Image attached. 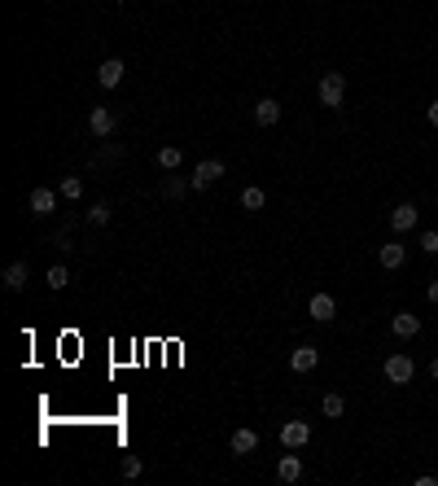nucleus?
Here are the masks:
<instances>
[{"label":"nucleus","mask_w":438,"mask_h":486,"mask_svg":"<svg viewBox=\"0 0 438 486\" xmlns=\"http://www.w3.org/2000/svg\"><path fill=\"white\" fill-rule=\"evenodd\" d=\"M184 188H188V184L180 180V175H171V171L162 175V197H184Z\"/></svg>","instance_id":"obj_19"},{"label":"nucleus","mask_w":438,"mask_h":486,"mask_svg":"<svg viewBox=\"0 0 438 486\" xmlns=\"http://www.w3.org/2000/svg\"><path fill=\"white\" fill-rule=\"evenodd\" d=\"M27 206H31V215H35V219H49V215H53V206H57V193H53V188H35Z\"/></svg>","instance_id":"obj_7"},{"label":"nucleus","mask_w":438,"mask_h":486,"mask_svg":"<svg viewBox=\"0 0 438 486\" xmlns=\"http://www.w3.org/2000/svg\"><path fill=\"white\" fill-rule=\"evenodd\" d=\"M307 316H311V320H320V324H329V320L338 316L333 294H311V302H307Z\"/></svg>","instance_id":"obj_3"},{"label":"nucleus","mask_w":438,"mask_h":486,"mask_svg":"<svg viewBox=\"0 0 438 486\" xmlns=\"http://www.w3.org/2000/svg\"><path fill=\"white\" fill-rule=\"evenodd\" d=\"M62 197L79 201V197H84V180H79V175H66V180H62Z\"/></svg>","instance_id":"obj_20"},{"label":"nucleus","mask_w":438,"mask_h":486,"mask_svg":"<svg viewBox=\"0 0 438 486\" xmlns=\"http://www.w3.org/2000/svg\"><path fill=\"white\" fill-rule=\"evenodd\" d=\"M123 70H127V66L118 62V57H110V62L97 66V84H101V88H118V84H123Z\"/></svg>","instance_id":"obj_8"},{"label":"nucleus","mask_w":438,"mask_h":486,"mask_svg":"<svg viewBox=\"0 0 438 486\" xmlns=\"http://www.w3.org/2000/svg\"><path fill=\"white\" fill-rule=\"evenodd\" d=\"M430 377H434V382H438V355H434V360H430Z\"/></svg>","instance_id":"obj_29"},{"label":"nucleus","mask_w":438,"mask_h":486,"mask_svg":"<svg viewBox=\"0 0 438 486\" xmlns=\"http://www.w3.org/2000/svg\"><path fill=\"white\" fill-rule=\"evenodd\" d=\"M84 219L92 223V228H105V223H110V201H97V206H92Z\"/></svg>","instance_id":"obj_18"},{"label":"nucleus","mask_w":438,"mask_h":486,"mask_svg":"<svg viewBox=\"0 0 438 486\" xmlns=\"http://www.w3.org/2000/svg\"><path fill=\"white\" fill-rule=\"evenodd\" d=\"M425 118H430V123L438 127V101H430V110H425Z\"/></svg>","instance_id":"obj_28"},{"label":"nucleus","mask_w":438,"mask_h":486,"mask_svg":"<svg viewBox=\"0 0 438 486\" xmlns=\"http://www.w3.org/2000/svg\"><path fill=\"white\" fill-rule=\"evenodd\" d=\"M263 201H267L263 188H245V193H241V206H245V210H263Z\"/></svg>","instance_id":"obj_23"},{"label":"nucleus","mask_w":438,"mask_h":486,"mask_svg":"<svg viewBox=\"0 0 438 486\" xmlns=\"http://www.w3.org/2000/svg\"><path fill=\"white\" fill-rule=\"evenodd\" d=\"M276 478H281V482H298V478H303V460H298V456H281Z\"/></svg>","instance_id":"obj_16"},{"label":"nucleus","mask_w":438,"mask_h":486,"mask_svg":"<svg viewBox=\"0 0 438 486\" xmlns=\"http://www.w3.org/2000/svg\"><path fill=\"white\" fill-rule=\"evenodd\" d=\"M425 298H430V302H438V280H430V285H425Z\"/></svg>","instance_id":"obj_27"},{"label":"nucleus","mask_w":438,"mask_h":486,"mask_svg":"<svg viewBox=\"0 0 438 486\" xmlns=\"http://www.w3.org/2000/svg\"><path fill=\"white\" fill-rule=\"evenodd\" d=\"M88 127H92V136H110V132H114V110L97 105V110L88 114Z\"/></svg>","instance_id":"obj_11"},{"label":"nucleus","mask_w":438,"mask_h":486,"mask_svg":"<svg viewBox=\"0 0 438 486\" xmlns=\"http://www.w3.org/2000/svg\"><path fill=\"white\" fill-rule=\"evenodd\" d=\"M421 250H425V254H438V232H434V228L421 232Z\"/></svg>","instance_id":"obj_25"},{"label":"nucleus","mask_w":438,"mask_h":486,"mask_svg":"<svg viewBox=\"0 0 438 486\" xmlns=\"http://www.w3.org/2000/svg\"><path fill=\"white\" fill-rule=\"evenodd\" d=\"M276 118H281V101L263 97V101L254 105V123H259V127H272V123H276Z\"/></svg>","instance_id":"obj_14"},{"label":"nucleus","mask_w":438,"mask_h":486,"mask_svg":"<svg viewBox=\"0 0 438 486\" xmlns=\"http://www.w3.org/2000/svg\"><path fill=\"white\" fill-rule=\"evenodd\" d=\"M153 158H158V167H162V171H175V167H180V149H175V145H162L158 153H153Z\"/></svg>","instance_id":"obj_17"},{"label":"nucleus","mask_w":438,"mask_h":486,"mask_svg":"<svg viewBox=\"0 0 438 486\" xmlns=\"http://www.w3.org/2000/svg\"><path fill=\"white\" fill-rule=\"evenodd\" d=\"M417 219H421V210L412 206V201H404V206L390 210V228H395V232H412V228H417Z\"/></svg>","instance_id":"obj_4"},{"label":"nucleus","mask_w":438,"mask_h":486,"mask_svg":"<svg viewBox=\"0 0 438 486\" xmlns=\"http://www.w3.org/2000/svg\"><path fill=\"white\" fill-rule=\"evenodd\" d=\"M53 245H57V250H62V254H70V250H75V241H70V232H66V228L53 236Z\"/></svg>","instance_id":"obj_26"},{"label":"nucleus","mask_w":438,"mask_h":486,"mask_svg":"<svg viewBox=\"0 0 438 486\" xmlns=\"http://www.w3.org/2000/svg\"><path fill=\"white\" fill-rule=\"evenodd\" d=\"M5 289H9V294H22V289H27V263H22V258L5 267Z\"/></svg>","instance_id":"obj_13"},{"label":"nucleus","mask_w":438,"mask_h":486,"mask_svg":"<svg viewBox=\"0 0 438 486\" xmlns=\"http://www.w3.org/2000/svg\"><path fill=\"white\" fill-rule=\"evenodd\" d=\"M316 364H320V351H316V346H298V351L289 355V368L294 373H311Z\"/></svg>","instance_id":"obj_9"},{"label":"nucleus","mask_w":438,"mask_h":486,"mask_svg":"<svg viewBox=\"0 0 438 486\" xmlns=\"http://www.w3.org/2000/svg\"><path fill=\"white\" fill-rule=\"evenodd\" d=\"M382 373H386V382H390V386H408L417 368H412V360H408V355H390Z\"/></svg>","instance_id":"obj_2"},{"label":"nucleus","mask_w":438,"mask_h":486,"mask_svg":"<svg viewBox=\"0 0 438 486\" xmlns=\"http://www.w3.org/2000/svg\"><path fill=\"white\" fill-rule=\"evenodd\" d=\"M404 254H408V250H404V245H399V241H386L382 250H377V263H382L386 272H395L399 263H404Z\"/></svg>","instance_id":"obj_12"},{"label":"nucleus","mask_w":438,"mask_h":486,"mask_svg":"<svg viewBox=\"0 0 438 486\" xmlns=\"http://www.w3.org/2000/svg\"><path fill=\"white\" fill-rule=\"evenodd\" d=\"M219 175H223V162H219V158H206V162H197V171H193V180H188V184H193V188H206V184H215Z\"/></svg>","instance_id":"obj_6"},{"label":"nucleus","mask_w":438,"mask_h":486,"mask_svg":"<svg viewBox=\"0 0 438 486\" xmlns=\"http://www.w3.org/2000/svg\"><path fill=\"white\" fill-rule=\"evenodd\" d=\"M307 438H311V425L307 421H285L281 425V443L285 447H307Z\"/></svg>","instance_id":"obj_5"},{"label":"nucleus","mask_w":438,"mask_h":486,"mask_svg":"<svg viewBox=\"0 0 438 486\" xmlns=\"http://www.w3.org/2000/svg\"><path fill=\"white\" fill-rule=\"evenodd\" d=\"M342 97H347V75H342V70H329V75L320 79V105L338 110Z\"/></svg>","instance_id":"obj_1"},{"label":"nucleus","mask_w":438,"mask_h":486,"mask_svg":"<svg viewBox=\"0 0 438 486\" xmlns=\"http://www.w3.org/2000/svg\"><path fill=\"white\" fill-rule=\"evenodd\" d=\"M66 285H70V272L62 263H53L49 267V289H66Z\"/></svg>","instance_id":"obj_22"},{"label":"nucleus","mask_w":438,"mask_h":486,"mask_svg":"<svg viewBox=\"0 0 438 486\" xmlns=\"http://www.w3.org/2000/svg\"><path fill=\"white\" fill-rule=\"evenodd\" d=\"M390 329H395V338H417V333H421V316L399 311L395 320H390Z\"/></svg>","instance_id":"obj_10"},{"label":"nucleus","mask_w":438,"mask_h":486,"mask_svg":"<svg viewBox=\"0 0 438 486\" xmlns=\"http://www.w3.org/2000/svg\"><path fill=\"white\" fill-rule=\"evenodd\" d=\"M254 447H259V434L254 430H237L232 434V456H250Z\"/></svg>","instance_id":"obj_15"},{"label":"nucleus","mask_w":438,"mask_h":486,"mask_svg":"<svg viewBox=\"0 0 438 486\" xmlns=\"http://www.w3.org/2000/svg\"><path fill=\"white\" fill-rule=\"evenodd\" d=\"M342 408H347V403H342V395H338V390H329L325 403H320V412H325V417H342Z\"/></svg>","instance_id":"obj_21"},{"label":"nucleus","mask_w":438,"mask_h":486,"mask_svg":"<svg viewBox=\"0 0 438 486\" xmlns=\"http://www.w3.org/2000/svg\"><path fill=\"white\" fill-rule=\"evenodd\" d=\"M123 478H140V473H145V465H140V456H123Z\"/></svg>","instance_id":"obj_24"}]
</instances>
